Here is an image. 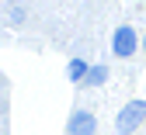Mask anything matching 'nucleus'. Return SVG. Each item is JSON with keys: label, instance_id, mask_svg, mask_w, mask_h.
Segmentation results:
<instances>
[{"label": "nucleus", "instance_id": "1", "mask_svg": "<svg viewBox=\"0 0 146 135\" xmlns=\"http://www.w3.org/2000/svg\"><path fill=\"white\" fill-rule=\"evenodd\" d=\"M143 121H146V101H129L115 118V132L118 135H132Z\"/></svg>", "mask_w": 146, "mask_h": 135}, {"label": "nucleus", "instance_id": "2", "mask_svg": "<svg viewBox=\"0 0 146 135\" xmlns=\"http://www.w3.org/2000/svg\"><path fill=\"white\" fill-rule=\"evenodd\" d=\"M136 49H139V35L129 24H118L115 35H111V52L118 59H129V55H136Z\"/></svg>", "mask_w": 146, "mask_h": 135}, {"label": "nucleus", "instance_id": "3", "mask_svg": "<svg viewBox=\"0 0 146 135\" xmlns=\"http://www.w3.org/2000/svg\"><path fill=\"white\" fill-rule=\"evenodd\" d=\"M98 132V118L90 111H84V107H77L70 114V125H66V135H94Z\"/></svg>", "mask_w": 146, "mask_h": 135}, {"label": "nucleus", "instance_id": "4", "mask_svg": "<svg viewBox=\"0 0 146 135\" xmlns=\"http://www.w3.org/2000/svg\"><path fill=\"white\" fill-rule=\"evenodd\" d=\"M87 76H90V66L84 59H70V80L73 83H87Z\"/></svg>", "mask_w": 146, "mask_h": 135}, {"label": "nucleus", "instance_id": "5", "mask_svg": "<svg viewBox=\"0 0 146 135\" xmlns=\"http://www.w3.org/2000/svg\"><path fill=\"white\" fill-rule=\"evenodd\" d=\"M108 80V66H90V76H87V83L90 87H101Z\"/></svg>", "mask_w": 146, "mask_h": 135}, {"label": "nucleus", "instance_id": "6", "mask_svg": "<svg viewBox=\"0 0 146 135\" xmlns=\"http://www.w3.org/2000/svg\"><path fill=\"white\" fill-rule=\"evenodd\" d=\"M143 49H146V35H143Z\"/></svg>", "mask_w": 146, "mask_h": 135}, {"label": "nucleus", "instance_id": "7", "mask_svg": "<svg viewBox=\"0 0 146 135\" xmlns=\"http://www.w3.org/2000/svg\"><path fill=\"white\" fill-rule=\"evenodd\" d=\"M11 4H17V0H11Z\"/></svg>", "mask_w": 146, "mask_h": 135}]
</instances>
